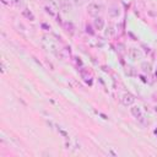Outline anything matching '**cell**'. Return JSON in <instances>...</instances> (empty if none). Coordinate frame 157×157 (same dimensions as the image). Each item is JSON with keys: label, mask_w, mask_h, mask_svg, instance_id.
Segmentation results:
<instances>
[{"label": "cell", "mask_w": 157, "mask_h": 157, "mask_svg": "<svg viewBox=\"0 0 157 157\" xmlns=\"http://www.w3.org/2000/svg\"><path fill=\"white\" fill-rule=\"evenodd\" d=\"M130 113H131V115H132L140 124H142V125H146V124H147V120H146L145 115L142 114V110H141V108H140L139 105H132V107L130 108Z\"/></svg>", "instance_id": "cell-1"}, {"label": "cell", "mask_w": 157, "mask_h": 157, "mask_svg": "<svg viewBox=\"0 0 157 157\" xmlns=\"http://www.w3.org/2000/svg\"><path fill=\"white\" fill-rule=\"evenodd\" d=\"M44 10L47 13H49L53 17H56L58 12H59V6L56 5V2H54L53 0H49L45 5H44Z\"/></svg>", "instance_id": "cell-2"}, {"label": "cell", "mask_w": 157, "mask_h": 157, "mask_svg": "<svg viewBox=\"0 0 157 157\" xmlns=\"http://www.w3.org/2000/svg\"><path fill=\"white\" fill-rule=\"evenodd\" d=\"M101 11H102V5L98 4V2L92 1V2H90L88 6H87V12H88L91 16H93V17L98 16V15L101 13Z\"/></svg>", "instance_id": "cell-3"}, {"label": "cell", "mask_w": 157, "mask_h": 157, "mask_svg": "<svg viewBox=\"0 0 157 157\" xmlns=\"http://www.w3.org/2000/svg\"><path fill=\"white\" fill-rule=\"evenodd\" d=\"M120 102H121V104L123 105H125V107H131L132 104H134V102H135V97L131 94V93H124L121 97H120Z\"/></svg>", "instance_id": "cell-4"}, {"label": "cell", "mask_w": 157, "mask_h": 157, "mask_svg": "<svg viewBox=\"0 0 157 157\" xmlns=\"http://www.w3.org/2000/svg\"><path fill=\"white\" fill-rule=\"evenodd\" d=\"M108 15L112 17V18H117L120 16V7L118 5H113L108 9Z\"/></svg>", "instance_id": "cell-5"}, {"label": "cell", "mask_w": 157, "mask_h": 157, "mask_svg": "<svg viewBox=\"0 0 157 157\" xmlns=\"http://www.w3.org/2000/svg\"><path fill=\"white\" fill-rule=\"evenodd\" d=\"M93 25H94L96 29H98V31L104 29V26H105L104 20H103L102 17H98V16H96V17H94V20H93Z\"/></svg>", "instance_id": "cell-6"}, {"label": "cell", "mask_w": 157, "mask_h": 157, "mask_svg": "<svg viewBox=\"0 0 157 157\" xmlns=\"http://www.w3.org/2000/svg\"><path fill=\"white\" fill-rule=\"evenodd\" d=\"M115 33H117V28H115V26H113V25L107 26L105 29H104V36H105V37H114Z\"/></svg>", "instance_id": "cell-7"}, {"label": "cell", "mask_w": 157, "mask_h": 157, "mask_svg": "<svg viewBox=\"0 0 157 157\" xmlns=\"http://www.w3.org/2000/svg\"><path fill=\"white\" fill-rule=\"evenodd\" d=\"M129 55H130L131 59L136 60V59H139L141 56V53H140V50L137 48H130L129 49Z\"/></svg>", "instance_id": "cell-8"}, {"label": "cell", "mask_w": 157, "mask_h": 157, "mask_svg": "<svg viewBox=\"0 0 157 157\" xmlns=\"http://www.w3.org/2000/svg\"><path fill=\"white\" fill-rule=\"evenodd\" d=\"M80 75H81V77H82L86 82H90V83H91V76H90L88 71H86V70H83V69H80Z\"/></svg>", "instance_id": "cell-9"}, {"label": "cell", "mask_w": 157, "mask_h": 157, "mask_svg": "<svg viewBox=\"0 0 157 157\" xmlns=\"http://www.w3.org/2000/svg\"><path fill=\"white\" fill-rule=\"evenodd\" d=\"M22 15H23L26 18L31 20V21H33V20H34V15H33L28 9H23V10H22Z\"/></svg>", "instance_id": "cell-10"}, {"label": "cell", "mask_w": 157, "mask_h": 157, "mask_svg": "<svg viewBox=\"0 0 157 157\" xmlns=\"http://www.w3.org/2000/svg\"><path fill=\"white\" fill-rule=\"evenodd\" d=\"M60 7H61V10H63V12H65V13H67V12H70V5H69V2H63Z\"/></svg>", "instance_id": "cell-11"}, {"label": "cell", "mask_w": 157, "mask_h": 157, "mask_svg": "<svg viewBox=\"0 0 157 157\" xmlns=\"http://www.w3.org/2000/svg\"><path fill=\"white\" fill-rule=\"evenodd\" d=\"M71 1H72V4H75L76 6H81V5L85 4L86 0H71Z\"/></svg>", "instance_id": "cell-12"}, {"label": "cell", "mask_w": 157, "mask_h": 157, "mask_svg": "<svg viewBox=\"0 0 157 157\" xmlns=\"http://www.w3.org/2000/svg\"><path fill=\"white\" fill-rule=\"evenodd\" d=\"M6 71V66H5V63L2 61L1 63V72H5Z\"/></svg>", "instance_id": "cell-13"}]
</instances>
